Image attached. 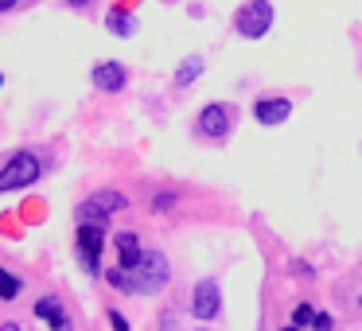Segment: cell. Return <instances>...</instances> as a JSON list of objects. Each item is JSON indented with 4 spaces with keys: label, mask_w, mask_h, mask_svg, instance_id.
Here are the masks:
<instances>
[{
    "label": "cell",
    "mask_w": 362,
    "mask_h": 331,
    "mask_svg": "<svg viewBox=\"0 0 362 331\" xmlns=\"http://www.w3.org/2000/svg\"><path fill=\"white\" fill-rule=\"evenodd\" d=\"M105 281L121 292H133V296H152V292H160L172 281V269H168V257L160 250H144L133 269L113 265L110 273H105Z\"/></svg>",
    "instance_id": "obj_1"
},
{
    "label": "cell",
    "mask_w": 362,
    "mask_h": 331,
    "mask_svg": "<svg viewBox=\"0 0 362 331\" xmlns=\"http://www.w3.org/2000/svg\"><path fill=\"white\" fill-rule=\"evenodd\" d=\"M269 28H273V4L269 0H245L234 12V32L242 40H261V35H269Z\"/></svg>",
    "instance_id": "obj_2"
},
{
    "label": "cell",
    "mask_w": 362,
    "mask_h": 331,
    "mask_svg": "<svg viewBox=\"0 0 362 331\" xmlns=\"http://www.w3.org/2000/svg\"><path fill=\"white\" fill-rule=\"evenodd\" d=\"M40 156L35 152H16L8 164L0 168V195H8V191H20V187H32L40 180Z\"/></svg>",
    "instance_id": "obj_3"
},
{
    "label": "cell",
    "mask_w": 362,
    "mask_h": 331,
    "mask_svg": "<svg viewBox=\"0 0 362 331\" xmlns=\"http://www.w3.org/2000/svg\"><path fill=\"white\" fill-rule=\"evenodd\" d=\"M78 261L90 277L102 273V250H105V226L102 222H78Z\"/></svg>",
    "instance_id": "obj_4"
},
{
    "label": "cell",
    "mask_w": 362,
    "mask_h": 331,
    "mask_svg": "<svg viewBox=\"0 0 362 331\" xmlns=\"http://www.w3.org/2000/svg\"><path fill=\"white\" fill-rule=\"evenodd\" d=\"M230 129H234V105L211 102V105L199 110V117H195V133L199 137H206V141H226Z\"/></svg>",
    "instance_id": "obj_5"
},
{
    "label": "cell",
    "mask_w": 362,
    "mask_h": 331,
    "mask_svg": "<svg viewBox=\"0 0 362 331\" xmlns=\"http://www.w3.org/2000/svg\"><path fill=\"white\" fill-rule=\"evenodd\" d=\"M125 207H129V199L121 195V191H113V187L94 191V195L78 207V222H102V226H105V222H110V214L125 211Z\"/></svg>",
    "instance_id": "obj_6"
},
{
    "label": "cell",
    "mask_w": 362,
    "mask_h": 331,
    "mask_svg": "<svg viewBox=\"0 0 362 331\" xmlns=\"http://www.w3.org/2000/svg\"><path fill=\"white\" fill-rule=\"evenodd\" d=\"M222 308V292H218V281L214 277H206V281H199L195 289H191V315L195 320H214Z\"/></svg>",
    "instance_id": "obj_7"
},
{
    "label": "cell",
    "mask_w": 362,
    "mask_h": 331,
    "mask_svg": "<svg viewBox=\"0 0 362 331\" xmlns=\"http://www.w3.org/2000/svg\"><path fill=\"white\" fill-rule=\"evenodd\" d=\"M253 117H257V125H284L292 117V102L288 98H257Z\"/></svg>",
    "instance_id": "obj_8"
},
{
    "label": "cell",
    "mask_w": 362,
    "mask_h": 331,
    "mask_svg": "<svg viewBox=\"0 0 362 331\" xmlns=\"http://www.w3.org/2000/svg\"><path fill=\"white\" fill-rule=\"evenodd\" d=\"M90 82H94L102 94H121V90H125V82H129V71L121 63H98L94 74H90Z\"/></svg>",
    "instance_id": "obj_9"
},
{
    "label": "cell",
    "mask_w": 362,
    "mask_h": 331,
    "mask_svg": "<svg viewBox=\"0 0 362 331\" xmlns=\"http://www.w3.org/2000/svg\"><path fill=\"white\" fill-rule=\"evenodd\" d=\"M113 245H117V265H125V269H133L136 261H141V253H144L133 230H121V234L113 238Z\"/></svg>",
    "instance_id": "obj_10"
},
{
    "label": "cell",
    "mask_w": 362,
    "mask_h": 331,
    "mask_svg": "<svg viewBox=\"0 0 362 331\" xmlns=\"http://www.w3.org/2000/svg\"><path fill=\"white\" fill-rule=\"evenodd\" d=\"M35 315H40L43 323H51V327H71V320H66V312H63V304H59L55 296H40L35 300Z\"/></svg>",
    "instance_id": "obj_11"
},
{
    "label": "cell",
    "mask_w": 362,
    "mask_h": 331,
    "mask_svg": "<svg viewBox=\"0 0 362 331\" xmlns=\"http://www.w3.org/2000/svg\"><path fill=\"white\" fill-rule=\"evenodd\" d=\"M292 323H296V327H331V315L327 312H315L312 304H300L296 312H292Z\"/></svg>",
    "instance_id": "obj_12"
},
{
    "label": "cell",
    "mask_w": 362,
    "mask_h": 331,
    "mask_svg": "<svg viewBox=\"0 0 362 331\" xmlns=\"http://www.w3.org/2000/svg\"><path fill=\"white\" fill-rule=\"evenodd\" d=\"M105 28H110L113 35H121V40H129V35H136V20L129 16L125 8H113L110 16H105Z\"/></svg>",
    "instance_id": "obj_13"
},
{
    "label": "cell",
    "mask_w": 362,
    "mask_h": 331,
    "mask_svg": "<svg viewBox=\"0 0 362 331\" xmlns=\"http://www.w3.org/2000/svg\"><path fill=\"white\" fill-rule=\"evenodd\" d=\"M203 55H187V59H183V63H180V71H175V86H191V82H195L199 79V74H203Z\"/></svg>",
    "instance_id": "obj_14"
},
{
    "label": "cell",
    "mask_w": 362,
    "mask_h": 331,
    "mask_svg": "<svg viewBox=\"0 0 362 331\" xmlns=\"http://www.w3.org/2000/svg\"><path fill=\"white\" fill-rule=\"evenodd\" d=\"M16 296H20V277H12L0 265V300H16Z\"/></svg>",
    "instance_id": "obj_15"
},
{
    "label": "cell",
    "mask_w": 362,
    "mask_h": 331,
    "mask_svg": "<svg viewBox=\"0 0 362 331\" xmlns=\"http://www.w3.org/2000/svg\"><path fill=\"white\" fill-rule=\"evenodd\" d=\"M172 203H175V191H160V195H152V211H172Z\"/></svg>",
    "instance_id": "obj_16"
},
{
    "label": "cell",
    "mask_w": 362,
    "mask_h": 331,
    "mask_svg": "<svg viewBox=\"0 0 362 331\" xmlns=\"http://www.w3.org/2000/svg\"><path fill=\"white\" fill-rule=\"evenodd\" d=\"M110 323H113V327H121V331L129 327V323H125V315H117V312H110Z\"/></svg>",
    "instance_id": "obj_17"
},
{
    "label": "cell",
    "mask_w": 362,
    "mask_h": 331,
    "mask_svg": "<svg viewBox=\"0 0 362 331\" xmlns=\"http://www.w3.org/2000/svg\"><path fill=\"white\" fill-rule=\"evenodd\" d=\"M66 4H71V8H86L90 0H66Z\"/></svg>",
    "instance_id": "obj_18"
},
{
    "label": "cell",
    "mask_w": 362,
    "mask_h": 331,
    "mask_svg": "<svg viewBox=\"0 0 362 331\" xmlns=\"http://www.w3.org/2000/svg\"><path fill=\"white\" fill-rule=\"evenodd\" d=\"M12 4H16V0H0V12H4V8H12Z\"/></svg>",
    "instance_id": "obj_19"
},
{
    "label": "cell",
    "mask_w": 362,
    "mask_h": 331,
    "mask_svg": "<svg viewBox=\"0 0 362 331\" xmlns=\"http://www.w3.org/2000/svg\"><path fill=\"white\" fill-rule=\"evenodd\" d=\"M0 86H4V74H0Z\"/></svg>",
    "instance_id": "obj_20"
}]
</instances>
